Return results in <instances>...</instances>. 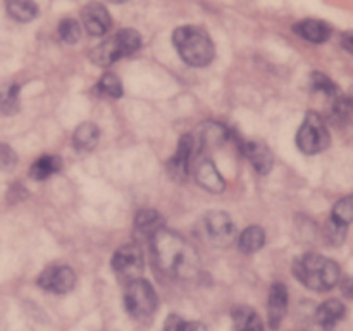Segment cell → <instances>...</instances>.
<instances>
[{
    "label": "cell",
    "instance_id": "6da1fadb",
    "mask_svg": "<svg viewBox=\"0 0 353 331\" xmlns=\"http://www.w3.org/2000/svg\"><path fill=\"white\" fill-rule=\"evenodd\" d=\"M150 247L155 268L162 274L171 276V278L188 279L199 272V254L181 234L161 228L150 238Z\"/></svg>",
    "mask_w": 353,
    "mask_h": 331
},
{
    "label": "cell",
    "instance_id": "7a4b0ae2",
    "mask_svg": "<svg viewBox=\"0 0 353 331\" xmlns=\"http://www.w3.org/2000/svg\"><path fill=\"white\" fill-rule=\"evenodd\" d=\"M296 279L314 292H327L341 279V269L333 259L319 254H305L293 264Z\"/></svg>",
    "mask_w": 353,
    "mask_h": 331
},
{
    "label": "cell",
    "instance_id": "3957f363",
    "mask_svg": "<svg viewBox=\"0 0 353 331\" xmlns=\"http://www.w3.org/2000/svg\"><path fill=\"white\" fill-rule=\"evenodd\" d=\"M179 57L193 68H205L214 59V43L209 33L200 26H181L172 34Z\"/></svg>",
    "mask_w": 353,
    "mask_h": 331
},
{
    "label": "cell",
    "instance_id": "277c9868",
    "mask_svg": "<svg viewBox=\"0 0 353 331\" xmlns=\"http://www.w3.org/2000/svg\"><path fill=\"white\" fill-rule=\"evenodd\" d=\"M140 47V33L131 30V28H126V30H121L119 33L114 34V37L109 38L107 41H102L97 48H93L92 61L95 62V64L107 68V66L114 64V62L119 61V59L134 54Z\"/></svg>",
    "mask_w": 353,
    "mask_h": 331
},
{
    "label": "cell",
    "instance_id": "5b68a950",
    "mask_svg": "<svg viewBox=\"0 0 353 331\" xmlns=\"http://www.w3.org/2000/svg\"><path fill=\"white\" fill-rule=\"evenodd\" d=\"M157 293L147 279L138 278L124 288V307L133 319L150 321L157 310Z\"/></svg>",
    "mask_w": 353,
    "mask_h": 331
},
{
    "label": "cell",
    "instance_id": "8992f818",
    "mask_svg": "<svg viewBox=\"0 0 353 331\" xmlns=\"http://www.w3.org/2000/svg\"><path fill=\"white\" fill-rule=\"evenodd\" d=\"M296 145L300 152L305 155H316L330 147V130L326 123L317 112H307L299 133H296Z\"/></svg>",
    "mask_w": 353,
    "mask_h": 331
},
{
    "label": "cell",
    "instance_id": "52a82bcc",
    "mask_svg": "<svg viewBox=\"0 0 353 331\" xmlns=\"http://www.w3.org/2000/svg\"><path fill=\"white\" fill-rule=\"evenodd\" d=\"M145 268L143 252L133 243L123 245L112 255V271L116 272L117 279L124 285L141 278Z\"/></svg>",
    "mask_w": 353,
    "mask_h": 331
},
{
    "label": "cell",
    "instance_id": "ba28073f",
    "mask_svg": "<svg viewBox=\"0 0 353 331\" xmlns=\"http://www.w3.org/2000/svg\"><path fill=\"white\" fill-rule=\"evenodd\" d=\"M38 285L45 292L55 293V295H65L71 292L76 285V274L69 265L52 264L41 271L38 276Z\"/></svg>",
    "mask_w": 353,
    "mask_h": 331
},
{
    "label": "cell",
    "instance_id": "9c48e42d",
    "mask_svg": "<svg viewBox=\"0 0 353 331\" xmlns=\"http://www.w3.org/2000/svg\"><path fill=\"white\" fill-rule=\"evenodd\" d=\"M203 228H205L207 238L216 247H230L234 241V224L230 214L223 210H210L203 217Z\"/></svg>",
    "mask_w": 353,
    "mask_h": 331
},
{
    "label": "cell",
    "instance_id": "30bf717a",
    "mask_svg": "<svg viewBox=\"0 0 353 331\" xmlns=\"http://www.w3.org/2000/svg\"><path fill=\"white\" fill-rule=\"evenodd\" d=\"M199 150L200 147L196 138L193 134H183L178 143V148H176L174 157L168 164L169 174L174 179H185L188 176L190 168L193 164V159H195Z\"/></svg>",
    "mask_w": 353,
    "mask_h": 331
},
{
    "label": "cell",
    "instance_id": "8fae6325",
    "mask_svg": "<svg viewBox=\"0 0 353 331\" xmlns=\"http://www.w3.org/2000/svg\"><path fill=\"white\" fill-rule=\"evenodd\" d=\"M81 24L92 37H103L112 26V19L102 3L93 2L81 10Z\"/></svg>",
    "mask_w": 353,
    "mask_h": 331
},
{
    "label": "cell",
    "instance_id": "7c38bea8",
    "mask_svg": "<svg viewBox=\"0 0 353 331\" xmlns=\"http://www.w3.org/2000/svg\"><path fill=\"white\" fill-rule=\"evenodd\" d=\"M240 150L259 174L271 172L272 166H274V157H272V152L269 150L268 145L261 143V141L240 140Z\"/></svg>",
    "mask_w": 353,
    "mask_h": 331
},
{
    "label": "cell",
    "instance_id": "4fadbf2b",
    "mask_svg": "<svg viewBox=\"0 0 353 331\" xmlns=\"http://www.w3.org/2000/svg\"><path fill=\"white\" fill-rule=\"evenodd\" d=\"M286 310H288V290L283 283H274L271 286L268 300V314H269V326L272 330H278L281 324L283 317H285Z\"/></svg>",
    "mask_w": 353,
    "mask_h": 331
},
{
    "label": "cell",
    "instance_id": "5bb4252c",
    "mask_svg": "<svg viewBox=\"0 0 353 331\" xmlns=\"http://www.w3.org/2000/svg\"><path fill=\"white\" fill-rule=\"evenodd\" d=\"M195 178L196 183L202 186L203 190L210 193H223L226 190V181H224L223 174L217 171L214 162L210 159H203L199 166L195 168Z\"/></svg>",
    "mask_w": 353,
    "mask_h": 331
},
{
    "label": "cell",
    "instance_id": "9a60e30c",
    "mask_svg": "<svg viewBox=\"0 0 353 331\" xmlns=\"http://www.w3.org/2000/svg\"><path fill=\"white\" fill-rule=\"evenodd\" d=\"M345 312H347V309H345V305L340 300H326V302L321 303L319 309H317V323H319V326L324 328L326 331H331L341 319H343Z\"/></svg>",
    "mask_w": 353,
    "mask_h": 331
},
{
    "label": "cell",
    "instance_id": "2e32d148",
    "mask_svg": "<svg viewBox=\"0 0 353 331\" xmlns=\"http://www.w3.org/2000/svg\"><path fill=\"white\" fill-rule=\"evenodd\" d=\"M295 31L310 43H324L331 37V28L324 21L305 19L295 26Z\"/></svg>",
    "mask_w": 353,
    "mask_h": 331
},
{
    "label": "cell",
    "instance_id": "e0dca14e",
    "mask_svg": "<svg viewBox=\"0 0 353 331\" xmlns=\"http://www.w3.org/2000/svg\"><path fill=\"white\" fill-rule=\"evenodd\" d=\"M100 138V130L95 123H83L72 134V147L78 152H92Z\"/></svg>",
    "mask_w": 353,
    "mask_h": 331
},
{
    "label": "cell",
    "instance_id": "ac0fdd59",
    "mask_svg": "<svg viewBox=\"0 0 353 331\" xmlns=\"http://www.w3.org/2000/svg\"><path fill=\"white\" fill-rule=\"evenodd\" d=\"M161 228H164V217L152 209H141L138 210L137 217H134V230L140 234L147 237L150 240Z\"/></svg>",
    "mask_w": 353,
    "mask_h": 331
},
{
    "label": "cell",
    "instance_id": "d6986e66",
    "mask_svg": "<svg viewBox=\"0 0 353 331\" xmlns=\"http://www.w3.org/2000/svg\"><path fill=\"white\" fill-rule=\"evenodd\" d=\"M230 138V130L221 123H205L200 128V137L196 138L199 147H216Z\"/></svg>",
    "mask_w": 353,
    "mask_h": 331
},
{
    "label": "cell",
    "instance_id": "ffe728a7",
    "mask_svg": "<svg viewBox=\"0 0 353 331\" xmlns=\"http://www.w3.org/2000/svg\"><path fill=\"white\" fill-rule=\"evenodd\" d=\"M62 168V161L57 155H41L38 161L33 162L30 169V176L37 181H45L50 176L57 174Z\"/></svg>",
    "mask_w": 353,
    "mask_h": 331
},
{
    "label": "cell",
    "instance_id": "44dd1931",
    "mask_svg": "<svg viewBox=\"0 0 353 331\" xmlns=\"http://www.w3.org/2000/svg\"><path fill=\"white\" fill-rule=\"evenodd\" d=\"M6 9L17 23H30L38 16V6L34 0H6Z\"/></svg>",
    "mask_w": 353,
    "mask_h": 331
},
{
    "label": "cell",
    "instance_id": "7402d4cb",
    "mask_svg": "<svg viewBox=\"0 0 353 331\" xmlns=\"http://www.w3.org/2000/svg\"><path fill=\"white\" fill-rule=\"evenodd\" d=\"M265 243V231L261 226H248L243 233L240 234V250L245 254H255L261 250Z\"/></svg>",
    "mask_w": 353,
    "mask_h": 331
},
{
    "label": "cell",
    "instance_id": "603a6c76",
    "mask_svg": "<svg viewBox=\"0 0 353 331\" xmlns=\"http://www.w3.org/2000/svg\"><path fill=\"white\" fill-rule=\"evenodd\" d=\"M234 328L236 331H264L261 317L250 307H240L234 310Z\"/></svg>",
    "mask_w": 353,
    "mask_h": 331
},
{
    "label": "cell",
    "instance_id": "cb8c5ba5",
    "mask_svg": "<svg viewBox=\"0 0 353 331\" xmlns=\"http://www.w3.org/2000/svg\"><path fill=\"white\" fill-rule=\"evenodd\" d=\"M95 92L102 97H110V99H121L123 97V83L114 72H105L99 79L95 86Z\"/></svg>",
    "mask_w": 353,
    "mask_h": 331
},
{
    "label": "cell",
    "instance_id": "d4e9b609",
    "mask_svg": "<svg viewBox=\"0 0 353 331\" xmlns=\"http://www.w3.org/2000/svg\"><path fill=\"white\" fill-rule=\"evenodd\" d=\"M310 86H312L314 92L323 93V95L327 97L330 100H334L336 97L341 95V92L338 90V86L334 85L333 79L327 78L323 72H312V74H310Z\"/></svg>",
    "mask_w": 353,
    "mask_h": 331
},
{
    "label": "cell",
    "instance_id": "484cf974",
    "mask_svg": "<svg viewBox=\"0 0 353 331\" xmlns=\"http://www.w3.org/2000/svg\"><path fill=\"white\" fill-rule=\"evenodd\" d=\"M331 219L345 228L353 223V193L348 197H343V199L338 200V202L334 203L333 212H331Z\"/></svg>",
    "mask_w": 353,
    "mask_h": 331
},
{
    "label": "cell",
    "instance_id": "4316f807",
    "mask_svg": "<svg viewBox=\"0 0 353 331\" xmlns=\"http://www.w3.org/2000/svg\"><path fill=\"white\" fill-rule=\"evenodd\" d=\"M19 110V86L9 85L0 92V112L16 114Z\"/></svg>",
    "mask_w": 353,
    "mask_h": 331
},
{
    "label": "cell",
    "instance_id": "83f0119b",
    "mask_svg": "<svg viewBox=\"0 0 353 331\" xmlns=\"http://www.w3.org/2000/svg\"><path fill=\"white\" fill-rule=\"evenodd\" d=\"M59 37H61V40L65 41V43H76V41L79 40V37H81V26H79L78 21L71 19V17L62 19L61 23H59Z\"/></svg>",
    "mask_w": 353,
    "mask_h": 331
},
{
    "label": "cell",
    "instance_id": "f1b7e54d",
    "mask_svg": "<svg viewBox=\"0 0 353 331\" xmlns=\"http://www.w3.org/2000/svg\"><path fill=\"white\" fill-rule=\"evenodd\" d=\"M164 331H207V326L199 321H185L179 316H169Z\"/></svg>",
    "mask_w": 353,
    "mask_h": 331
},
{
    "label": "cell",
    "instance_id": "f546056e",
    "mask_svg": "<svg viewBox=\"0 0 353 331\" xmlns=\"http://www.w3.org/2000/svg\"><path fill=\"white\" fill-rule=\"evenodd\" d=\"M345 233H347V228L341 226V224L334 223L333 219H330V223L326 224V240L331 245H341L345 241Z\"/></svg>",
    "mask_w": 353,
    "mask_h": 331
},
{
    "label": "cell",
    "instance_id": "4dcf8cb0",
    "mask_svg": "<svg viewBox=\"0 0 353 331\" xmlns=\"http://www.w3.org/2000/svg\"><path fill=\"white\" fill-rule=\"evenodd\" d=\"M17 155L9 145L0 143V171H9L16 166Z\"/></svg>",
    "mask_w": 353,
    "mask_h": 331
},
{
    "label": "cell",
    "instance_id": "1f68e13d",
    "mask_svg": "<svg viewBox=\"0 0 353 331\" xmlns=\"http://www.w3.org/2000/svg\"><path fill=\"white\" fill-rule=\"evenodd\" d=\"M341 292H343V295L347 299L353 300V276H348V278H345L341 281Z\"/></svg>",
    "mask_w": 353,
    "mask_h": 331
},
{
    "label": "cell",
    "instance_id": "d6a6232c",
    "mask_svg": "<svg viewBox=\"0 0 353 331\" xmlns=\"http://www.w3.org/2000/svg\"><path fill=\"white\" fill-rule=\"evenodd\" d=\"M341 45L347 52L353 54V31H347V33L341 34Z\"/></svg>",
    "mask_w": 353,
    "mask_h": 331
},
{
    "label": "cell",
    "instance_id": "836d02e7",
    "mask_svg": "<svg viewBox=\"0 0 353 331\" xmlns=\"http://www.w3.org/2000/svg\"><path fill=\"white\" fill-rule=\"evenodd\" d=\"M347 106H348V121H352L353 123V88L347 95Z\"/></svg>",
    "mask_w": 353,
    "mask_h": 331
},
{
    "label": "cell",
    "instance_id": "e575fe53",
    "mask_svg": "<svg viewBox=\"0 0 353 331\" xmlns=\"http://www.w3.org/2000/svg\"><path fill=\"white\" fill-rule=\"evenodd\" d=\"M109 2H112V3H123V2H126V0H109Z\"/></svg>",
    "mask_w": 353,
    "mask_h": 331
}]
</instances>
